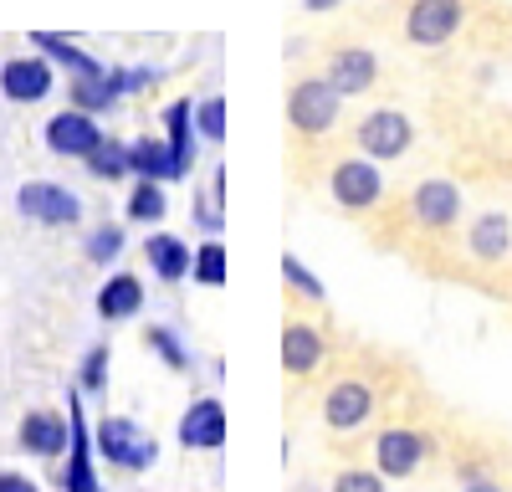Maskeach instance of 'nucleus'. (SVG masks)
Returning a JSON list of instances; mask_svg holds the SVG:
<instances>
[{"instance_id": "nucleus-26", "label": "nucleus", "mask_w": 512, "mask_h": 492, "mask_svg": "<svg viewBox=\"0 0 512 492\" xmlns=\"http://www.w3.org/2000/svg\"><path fill=\"white\" fill-rule=\"evenodd\" d=\"M195 134L210 139V144L226 139V98H221V93H210V98L195 103Z\"/></svg>"}, {"instance_id": "nucleus-34", "label": "nucleus", "mask_w": 512, "mask_h": 492, "mask_svg": "<svg viewBox=\"0 0 512 492\" xmlns=\"http://www.w3.org/2000/svg\"><path fill=\"white\" fill-rule=\"evenodd\" d=\"M461 492H507V487H502V482H492L487 472H477V477H466V487H461Z\"/></svg>"}, {"instance_id": "nucleus-18", "label": "nucleus", "mask_w": 512, "mask_h": 492, "mask_svg": "<svg viewBox=\"0 0 512 492\" xmlns=\"http://www.w3.org/2000/svg\"><path fill=\"white\" fill-rule=\"evenodd\" d=\"M72 108H82V113H103V108H113L123 93H128V72L123 67H103L98 77H72Z\"/></svg>"}, {"instance_id": "nucleus-35", "label": "nucleus", "mask_w": 512, "mask_h": 492, "mask_svg": "<svg viewBox=\"0 0 512 492\" xmlns=\"http://www.w3.org/2000/svg\"><path fill=\"white\" fill-rule=\"evenodd\" d=\"M333 6H344V0H303V11H313V16L318 11H333Z\"/></svg>"}, {"instance_id": "nucleus-30", "label": "nucleus", "mask_w": 512, "mask_h": 492, "mask_svg": "<svg viewBox=\"0 0 512 492\" xmlns=\"http://www.w3.org/2000/svg\"><path fill=\"white\" fill-rule=\"evenodd\" d=\"M333 492H384L379 467H344L333 477Z\"/></svg>"}, {"instance_id": "nucleus-25", "label": "nucleus", "mask_w": 512, "mask_h": 492, "mask_svg": "<svg viewBox=\"0 0 512 492\" xmlns=\"http://www.w3.org/2000/svg\"><path fill=\"white\" fill-rule=\"evenodd\" d=\"M190 277H195L200 287H226V246H221V236H210V241L195 246V267H190Z\"/></svg>"}, {"instance_id": "nucleus-22", "label": "nucleus", "mask_w": 512, "mask_h": 492, "mask_svg": "<svg viewBox=\"0 0 512 492\" xmlns=\"http://www.w3.org/2000/svg\"><path fill=\"white\" fill-rule=\"evenodd\" d=\"M128 170H134L139 180H180L175 175V154H169V144L164 139H154V134H144V139H134L128 144Z\"/></svg>"}, {"instance_id": "nucleus-5", "label": "nucleus", "mask_w": 512, "mask_h": 492, "mask_svg": "<svg viewBox=\"0 0 512 492\" xmlns=\"http://www.w3.org/2000/svg\"><path fill=\"white\" fill-rule=\"evenodd\" d=\"M93 446H98V457H103L108 467H118V472H144V467L159 462V441L144 436L128 416H103Z\"/></svg>"}, {"instance_id": "nucleus-32", "label": "nucleus", "mask_w": 512, "mask_h": 492, "mask_svg": "<svg viewBox=\"0 0 512 492\" xmlns=\"http://www.w3.org/2000/svg\"><path fill=\"white\" fill-rule=\"evenodd\" d=\"M154 82H159L154 67H134V72H128V93H144V88H154Z\"/></svg>"}, {"instance_id": "nucleus-3", "label": "nucleus", "mask_w": 512, "mask_h": 492, "mask_svg": "<svg viewBox=\"0 0 512 492\" xmlns=\"http://www.w3.org/2000/svg\"><path fill=\"white\" fill-rule=\"evenodd\" d=\"M354 144L364 159L384 164V159H405L415 149V123L400 108H374L354 123Z\"/></svg>"}, {"instance_id": "nucleus-16", "label": "nucleus", "mask_w": 512, "mask_h": 492, "mask_svg": "<svg viewBox=\"0 0 512 492\" xmlns=\"http://www.w3.org/2000/svg\"><path fill=\"white\" fill-rule=\"evenodd\" d=\"M466 252H472L477 262L497 267L512 257V221L502 211H482L472 226H466Z\"/></svg>"}, {"instance_id": "nucleus-27", "label": "nucleus", "mask_w": 512, "mask_h": 492, "mask_svg": "<svg viewBox=\"0 0 512 492\" xmlns=\"http://www.w3.org/2000/svg\"><path fill=\"white\" fill-rule=\"evenodd\" d=\"M144 339H149V349H154V354H159V359H164L169 369H190V349L180 344V334H175V328L154 323V328H149Z\"/></svg>"}, {"instance_id": "nucleus-8", "label": "nucleus", "mask_w": 512, "mask_h": 492, "mask_svg": "<svg viewBox=\"0 0 512 492\" xmlns=\"http://www.w3.org/2000/svg\"><path fill=\"white\" fill-rule=\"evenodd\" d=\"M405 211H410V221H415L420 231L446 236V231H456V226H461V190H456L451 180L431 175V180H420V185L410 190Z\"/></svg>"}, {"instance_id": "nucleus-4", "label": "nucleus", "mask_w": 512, "mask_h": 492, "mask_svg": "<svg viewBox=\"0 0 512 492\" xmlns=\"http://www.w3.org/2000/svg\"><path fill=\"white\" fill-rule=\"evenodd\" d=\"M374 410H379V400H374V385L364 375H338L323 395V426L333 436H354L374 421Z\"/></svg>"}, {"instance_id": "nucleus-9", "label": "nucleus", "mask_w": 512, "mask_h": 492, "mask_svg": "<svg viewBox=\"0 0 512 492\" xmlns=\"http://www.w3.org/2000/svg\"><path fill=\"white\" fill-rule=\"evenodd\" d=\"M323 364H328V334L318 323L292 313L287 328H282V369H287V380H313Z\"/></svg>"}, {"instance_id": "nucleus-2", "label": "nucleus", "mask_w": 512, "mask_h": 492, "mask_svg": "<svg viewBox=\"0 0 512 492\" xmlns=\"http://www.w3.org/2000/svg\"><path fill=\"white\" fill-rule=\"evenodd\" d=\"M328 195H333L338 211H349V216L374 211V205L384 200V175H379V164L364 159V154L338 159L333 170H328Z\"/></svg>"}, {"instance_id": "nucleus-17", "label": "nucleus", "mask_w": 512, "mask_h": 492, "mask_svg": "<svg viewBox=\"0 0 512 492\" xmlns=\"http://www.w3.org/2000/svg\"><path fill=\"white\" fill-rule=\"evenodd\" d=\"M164 144L175 154V175L185 180L195 170V98H175L164 108Z\"/></svg>"}, {"instance_id": "nucleus-1", "label": "nucleus", "mask_w": 512, "mask_h": 492, "mask_svg": "<svg viewBox=\"0 0 512 492\" xmlns=\"http://www.w3.org/2000/svg\"><path fill=\"white\" fill-rule=\"evenodd\" d=\"M338 113H344V98L333 93V82L328 77H297L292 82V93H287V123H292V134H303V139H323Z\"/></svg>"}, {"instance_id": "nucleus-31", "label": "nucleus", "mask_w": 512, "mask_h": 492, "mask_svg": "<svg viewBox=\"0 0 512 492\" xmlns=\"http://www.w3.org/2000/svg\"><path fill=\"white\" fill-rule=\"evenodd\" d=\"M108 385V349L98 344V349H88V359H82V375H77V390H88V395H98Z\"/></svg>"}, {"instance_id": "nucleus-12", "label": "nucleus", "mask_w": 512, "mask_h": 492, "mask_svg": "<svg viewBox=\"0 0 512 492\" xmlns=\"http://www.w3.org/2000/svg\"><path fill=\"white\" fill-rule=\"evenodd\" d=\"M323 77L333 82L338 98H359V93H369L374 82H379V57L369 47H359V41H349V47H333L328 52V72Z\"/></svg>"}, {"instance_id": "nucleus-11", "label": "nucleus", "mask_w": 512, "mask_h": 492, "mask_svg": "<svg viewBox=\"0 0 512 492\" xmlns=\"http://www.w3.org/2000/svg\"><path fill=\"white\" fill-rule=\"evenodd\" d=\"M47 149L62 154V159H88L98 144H103V129H98V118L93 113H82V108H62L47 118Z\"/></svg>"}, {"instance_id": "nucleus-21", "label": "nucleus", "mask_w": 512, "mask_h": 492, "mask_svg": "<svg viewBox=\"0 0 512 492\" xmlns=\"http://www.w3.org/2000/svg\"><path fill=\"white\" fill-rule=\"evenodd\" d=\"M31 47H36V52H47L52 62H62L72 77H98V72H103V62L88 57V52H82L72 36H62V31H31Z\"/></svg>"}, {"instance_id": "nucleus-23", "label": "nucleus", "mask_w": 512, "mask_h": 492, "mask_svg": "<svg viewBox=\"0 0 512 492\" xmlns=\"http://www.w3.org/2000/svg\"><path fill=\"white\" fill-rule=\"evenodd\" d=\"M82 164H88L93 180H123V175H134V170H128V144L113 139V134H103V144L82 159Z\"/></svg>"}, {"instance_id": "nucleus-20", "label": "nucleus", "mask_w": 512, "mask_h": 492, "mask_svg": "<svg viewBox=\"0 0 512 492\" xmlns=\"http://www.w3.org/2000/svg\"><path fill=\"white\" fill-rule=\"evenodd\" d=\"M144 308V282L134 272H113L103 287H98V313L108 323H123V318H134Z\"/></svg>"}, {"instance_id": "nucleus-14", "label": "nucleus", "mask_w": 512, "mask_h": 492, "mask_svg": "<svg viewBox=\"0 0 512 492\" xmlns=\"http://www.w3.org/2000/svg\"><path fill=\"white\" fill-rule=\"evenodd\" d=\"M180 446L185 451H221L226 446V405L216 395L195 400L180 416Z\"/></svg>"}, {"instance_id": "nucleus-19", "label": "nucleus", "mask_w": 512, "mask_h": 492, "mask_svg": "<svg viewBox=\"0 0 512 492\" xmlns=\"http://www.w3.org/2000/svg\"><path fill=\"white\" fill-rule=\"evenodd\" d=\"M144 257H149V267H154L159 282H185L190 267H195V252H190L180 236H169V231H154L144 241Z\"/></svg>"}, {"instance_id": "nucleus-10", "label": "nucleus", "mask_w": 512, "mask_h": 492, "mask_svg": "<svg viewBox=\"0 0 512 492\" xmlns=\"http://www.w3.org/2000/svg\"><path fill=\"white\" fill-rule=\"evenodd\" d=\"M16 205L36 226H77L82 221V200L67 185H52V180H26L16 190Z\"/></svg>"}, {"instance_id": "nucleus-33", "label": "nucleus", "mask_w": 512, "mask_h": 492, "mask_svg": "<svg viewBox=\"0 0 512 492\" xmlns=\"http://www.w3.org/2000/svg\"><path fill=\"white\" fill-rule=\"evenodd\" d=\"M0 492H41L31 477H21V472H0Z\"/></svg>"}, {"instance_id": "nucleus-13", "label": "nucleus", "mask_w": 512, "mask_h": 492, "mask_svg": "<svg viewBox=\"0 0 512 492\" xmlns=\"http://www.w3.org/2000/svg\"><path fill=\"white\" fill-rule=\"evenodd\" d=\"M57 77H52V62L47 57H11L0 62V93H6L11 103H41L52 98Z\"/></svg>"}, {"instance_id": "nucleus-24", "label": "nucleus", "mask_w": 512, "mask_h": 492, "mask_svg": "<svg viewBox=\"0 0 512 492\" xmlns=\"http://www.w3.org/2000/svg\"><path fill=\"white\" fill-rule=\"evenodd\" d=\"M164 211H169V200H164V180H139L134 190H128V221L154 226Z\"/></svg>"}, {"instance_id": "nucleus-15", "label": "nucleus", "mask_w": 512, "mask_h": 492, "mask_svg": "<svg viewBox=\"0 0 512 492\" xmlns=\"http://www.w3.org/2000/svg\"><path fill=\"white\" fill-rule=\"evenodd\" d=\"M72 446V421L57 416V410H26L21 421V451L31 457H67Z\"/></svg>"}, {"instance_id": "nucleus-29", "label": "nucleus", "mask_w": 512, "mask_h": 492, "mask_svg": "<svg viewBox=\"0 0 512 492\" xmlns=\"http://www.w3.org/2000/svg\"><path fill=\"white\" fill-rule=\"evenodd\" d=\"M118 252H123V226L103 221V226L88 236V262H113Z\"/></svg>"}, {"instance_id": "nucleus-7", "label": "nucleus", "mask_w": 512, "mask_h": 492, "mask_svg": "<svg viewBox=\"0 0 512 492\" xmlns=\"http://www.w3.org/2000/svg\"><path fill=\"white\" fill-rule=\"evenodd\" d=\"M466 21V0H410L405 6V41L410 47H446Z\"/></svg>"}, {"instance_id": "nucleus-28", "label": "nucleus", "mask_w": 512, "mask_h": 492, "mask_svg": "<svg viewBox=\"0 0 512 492\" xmlns=\"http://www.w3.org/2000/svg\"><path fill=\"white\" fill-rule=\"evenodd\" d=\"M282 277L292 287V298H303V303H323V282L303 267V257H282Z\"/></svg>"}, {"instance_id": "nucleus-6", "label": "nucleus", "mask_w": 512, "mask_h": 492, "mask_svg": "<svg viewBox=\"0 0 512 492\" xmlns=\"http://www.w3.org/2000/svg\"><path fill=\"white\" fill-rule=\"evenodd\" d=\"M431 451H436V441L425 436L420 426H384L379 436H374V467H379V477H415L425 462H431Z\"/></svg>"}]
</instances>
